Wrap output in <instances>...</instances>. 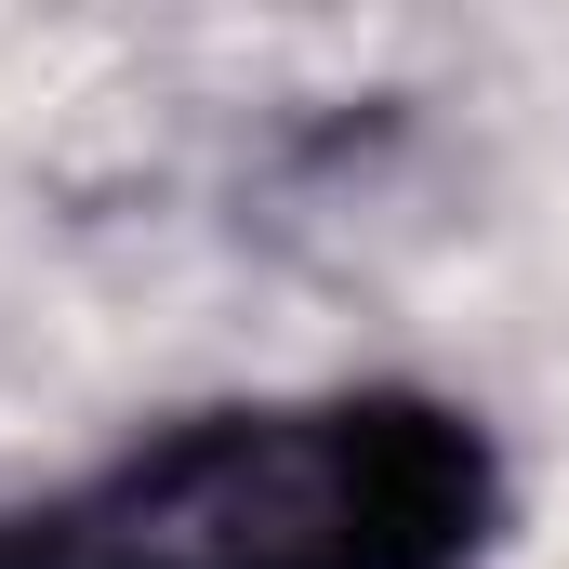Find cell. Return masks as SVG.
Instances as JSON below:
<instances>
[{"label":"cell","mask_w":569,"mask_h":569,"mask_svg":"<svg viewBox=\"0 0 569 569\" xmlns=\"http://www.w3.org/2000/svg\"><path fill=\"white\" fill-rule=\"evenodd\" d=\"M503 450L425 385H318L146 425L93 477L0 503V569H477Z\"/></svg>","instance_id":"1"}]
</instances>
